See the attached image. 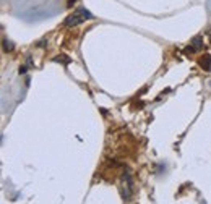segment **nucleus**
I'll use <instances>...</instances> for the list:
<instances>
[{
    "label": "nucleus",
    "mask_w": 211,
    "mask_h": 204,
    "mask_svg": "<svg viewBox=\"0 0 211 204\" xmlns=\"http://www.w3.org/2000/svg\"><path fill=\"white\" fill-rule=\"evenodd\" d=\"M200 67L203 68L205 71H210L211 70V55H203V58L200 60Z\"/></svg>",
    "instance_id": "nucleus-3"
},
{
    "label": "nucleus",
    "mask_w": 211,
    "mask_h": 204,
    "mask_svg": "<svg viewBox=\"0 0 211 204\" xmlns=\"http://www.w3.org/2000/svg\"><path fill=\"white\" fill-rule=\"evenodd\" d=\"M55 60H57V62H64V63L67 65V63H70V62H72V58H68L67 55H58V57L55 58Z\"/></svg>",
    "instance_id": "nucleus-4"
},
{
    "label": "nucleus",
    "mask_w": 211,
    "mask_h": 204,
    "mask_svg": "<svg viewBox=\"0 0 211 204\" xmlns=\"http://www.w3.org/2000/svg\"><path fill=\"white\" fill-rule=\"evenodd\" d=\"M3 50H13V46H12V42H8V41H3Z\"/></svg>",
    "instance_id": "nucleus-5"
},
{
    "label": "nucleus",
    "mask_w": 211,
    "mask_h": 204,
    "mask_svg": "<svg viewBox=\"0 0 211 204\" xmlns=\"http://www.w3.org/2000/svg\"><path fill=\"white\" fill-rule=\"evenodd\" d=\"M202 49H203V36H195L192 39L190 47H187L185 52H196V50H202Z\"/></svg>",
    "instance_id": "nucleus-2"
},
{
    "label": "nucleus",
    "mask_w": 211,
    "mask_h": 204,
    "mask_svg": "<svg viewBox=\"0 0 211 204\" xmlns=\"http://www.w3.org/2000/svg\"><path fill=\"white\" fill-rule=\"evenodd\" d=\"M23 73H26V67H21V68H20V75H23Z\"/></svg>",
    "instance_id": "nucleus-7"
},
{
    "label": "nucleus",
    "mask_w": 211,
    "mask_h": 204,
    "mask_svg": "<svg viewBox=\"0 0 211 204\" xmlns=\"http://www.w3.org/2000/svg\"><path fill=\"white\" fill-rule=\"evenodd\" d=\"M77 3V0H67V7H73Z\"/></svg>",
    "instance_id": "nucleus-6"
},
{
    "label": "nucleus",
    "mask_w": 211,
    "mask_h": 204,
    "mask_svg": "<svg viewBox=\"0 0 211 204\" xmlns=\"http://www.w3.org/2000/svg\"><path fill=\"white\" fill-rule=\"evenodd\" d=\"M93 18H94V16H93L88 10L83 8V7H80V8H77L72 15H68L67 18H65L64 25L72 28V26H78V25H81V23L88 21V20H93Z\"/></svg>",
    "instance_id": "nucleus-1"
}]
</instances>
